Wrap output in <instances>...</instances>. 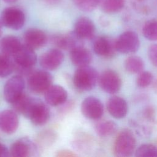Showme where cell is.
<instances>
[{
  "mask_svg": "<svg viewBox=\"0 0 157 157\" xmlns=\"http://www.w3.org/2000/svg\"><path fill=\"white\" fill-rule=\"evenodd\" d=\"M12 104L16 112L29 118L35 125H44L50 118V112L47 104L25 93Z\"/></svg>",
  "mask_w": 157,
  "mask_h": 157,
  "instance_id": "obj_1",
  "label": "cell"
},
{
  "mask_svg": "<svg viewBox=\"0 0 157 157\" xmlns=\"http://www.w3.org/2000/svg\"><path fill=\"white\" fill-rule=\"evenodd\" d=\"M13 58L14 69L19 74H30L31 68L35 65L37 56L34 49L27 45L22 44L12 56Z\"/></svg>",
  "mask_w": 157,
  "mask_h": 157,
  "instance_id": "obj_2",
  "label": "cell"
},
{
  "mask_svg": "<svg viewBox=\"0 0 157 157\" xmlns=\"http://www.w3.org/2000/svg\"><path fill=\"white\" fill-rule=\"evenodd\" d=\"M98 73L89 65L79 67L74 75V84L80 91H90L98 82Z\"/></svg>",
  "mask_w": 157,
  "mask_h": 157,
  "instance_id": "obj_3",
  "label": "cell"
},
{
  "mask_svg": "<svg viewBox=\"0 0 157 157\" xmlns=\"http://www.w3.org/2000/svg\"><path fill=\"white\" fill-rule=\"evenodd\" d=\"M136 141L132 132L129 129L121 131L114 143L115 155L120 157L131 156L136 148Z\"/></svg>",
  "mask_w": 157,
  "mask_h": 157,
  "instance_id": "obj_4",
  "label": "cell"
},
{
  "mask_svg": "<svg viewBox=\"0 0 157 157\" xmlns=\"http://www.w3.org/2000/svg\"><path fill=\"white\" fill-rule=\"evenodd\" d=\"M52 76L44 70H38L31 72L29 74L28 85L29 90L35 93H45L52 85Z\"/></svg>",
  "mask_w": 157,
  "mask_h": 157,
  "instance_id": "obj_5",
  "label": "cell"
},
{
  "mask_svg": "<svg viewBox=\"0 0 157 157\" xmlns=\"http://www.w3.org/2000/svg\"><path fill=\"white\" fill-rule=\"evenodd\" d=\"M115 47L117 51L121 53H135L140 47L139 36L132 31H125L115 40Z\"/></svg>",
  "mask_w": 157,
  "mask_h": 157,
  "instance_id": "obj_6",
  "label": "cell"
},
{
  "mask_svg": "<svg viewBox=\"0 0 157 157\" xmlns=\"http://www.w3.org/2000/svg\"><path fill=\"white\" fill-rule=\"evenodd\" d=\"M0 21L3 26L18 30L25 24V15L23 12L17 7H7L2 12Z\"/></svg>",
  "mask_w": 157,
  "mask_h": 157,
  "instance_id": "obj_7",
  "label": "cell"
},
{
  "mask_svg": "<svg viewBox=\"0 0 157 157\" xmlns=\"http://www.w3.org/2000/svg\"><path fill=\"white\" fill-rule=\"evenodd\" d=\"M25 81L20 75L11 77L6 83L4 87V98L5 100L13 104L24 93Z\"/></svg>",
  "mask_w": 157,
  "mask_h": 157,
  "instance_id": "obj_8",
  "label": "cell"
},
{
  "mask_svg": "<svg viewBox=\"0 0 157 157\" xmlns=\"http://www.w3.org/2000/svg\"><path fill=\"white\" fill-rule=\"evenodd\" d=\"M98 83L101 89L109 94L117 93L121 86L120 77L115 71L110 69L102 72L99 76Z\"/></svg>",
  "mask_w": 157,
  "mask_h": 157,
  "instance_id": "obj_9",
  "label": "cell"
},
{
  "mask_svg": "<svg viewBox=\"0 0 157 157\" xmlns=\"http://www.w3.org/2000/svg\"><path fill=\"white\" fill-rule=\"evenodd\" d=\"M81 111L87 118L98 120L103 115L104 106L101 101L94 96H88L82 102Z\"/></svg>",
  "mask_w": 157,
  "mask_h": 157,
  "instance_id": "obj_10",
  "label": "cell"
},
{
  "mask_svg": "<svg viewBox=\"0 0 157 157\" xmlns=\"http://www.w3.org/2000/svg\"><path fill=\"white\" fill-rule=\"evenodd\" d=\"M9 151L12 156L27 157L34 155L37 152V147L29 139L22 137L12 144Z\"/></svg>",
  "mask_w": 157,
  "mask_h": 157,
  "instance_id": "obj_11",
  "label": "cell"
},
{
  "mask_svg": "<svg viewBox=\"0 0 157 157\" xmlns=\"http://www.w3.org/2000/svg\"><path fill=\"white\" fill-rule=\"evenodd\" d=\"M94 52L98 56L104 58H110L115 53V40L107 36L96 37L93 45Z\"/></svg>",
  "mask_w": 157,
  "mask_h": 157,
  "instance_id": "obj_12",
  "label": "cell"
},
{
  "mask_svg": "<svg viewBox=\"0 0 157 157\" xmlns=\"http://www.w3.org/2000/svg\"><path fill=\"white\" fill-rule=\"evenodd\" d=\"M52 42L59 49L69 50L83 45V39L80 38L74 31L56 35L53 37Z\"/></svg>",
  "mask_w": 157,
  "mask_h": 157,
  "instance_id": "obj_13",
  "label": "cell"
},
{
  "mask_svg": "<svg viewBox=\"0 0 157 157\" xmlns=\"http://www.w3.org/2000/svg\"><path fill=\"white\" fill-rule=\"evenodd\" d=\"M64 60V55L59 48L50 49L44 52L40 57V66L47 70L57 69Z\"/></svg>",
  "mask_w": 157,
  "mask_h": 157,
  "instance_id": "obj_14",
  "label": "cell"
},
{
  "mask_svg": "<svg viewBox=\"0 0 157 157\" xmlns=\"http://www.w3.org/2000/svg\"><path fill=\"white\" fill-rule=\"evenodd\" d=\"M18 126V118L15 112L4 110L0 112V129L10 134L16 131Z\"/></svg>",
  "mask_w": 157,
  "mask_h": 157,
  "instance_id": "obj_15",
  "label": "cell"
},
{
  "mask_svg": "<svg viewBox=\"0 0 157 157\" xmlns=\"http://www.w3.org/2000/svg\"><path fill=\"white\" fill-rule=\"evenodd\" d=\"M107 109L113 117L121 119L126 115L128 107L126 101L123 98L114 96L107 101Z\"/></svg>",
  "mask_w": 157,
  "mask_h": 157,
  "instance_id": "obj_16",
  "label": "cell"
},
{
  "mask_svg": "<svg viewBox=\"0 0 157 157\" xmlns=\"http://www.w3.org/2000/svg\"><path fill=\"white\" fill-rule=\"evenodd\" d=\"M95 26L91 20L87 17H80L75 22L74 33L82 39H91L95 34Z\"/></svg>",
  "mask_w": 157,
  "mask_h": 157,
  "instance_id": "obj_17",
  "label": "cell"
},
{
  "mask_svg": "<svg viewBox=\"0 0 157 157\" xmlns=\"http://www.w3.org/2000/svg\"><path fill=\"white\" fill-rule=\"evenodd\" d=\"M24 40L27 45L33 49H37L45 45L47 37L43 31L36 28H31L25 33Z\"/></svg>",
  "mask_w": 157,
  "mask_h": 157,
  "instance_id": "obj_18",
  "label": "cell"
},
{
  "mask_svg": "<svg viewBox=\"0 0 157 157\" xmlns=\"http://www.w3.org/2000/svg\"><path fill=\"white\" fill-rule=\"evenodd\" d=\"M44 93L46 102L52 106L63 104L67 98V91L59 85H51Z\"/></svg>",
  "mask_w": 157,
  "mask_h": 157,
  "instance_id": "obj_19",
  "label": "cell"
},
{
  "mask_svg": "<svg viewBox=\"0 0 157 157\" xmlns=\"http://www.w3.org/2000/svg\"><path fill=\"white\" fill-rule=\"evenodd\" d=\"M70 59L75 66L83 67L89 65L92 60V55L88 49L81 45L70 50Z\"/></svg>",
  "mask_w": 157,
  "mask_h": 157,
  "instance_id": "obj_20",
  "label": "cell"
},
{
  "mask_svg": "<svg viewBox=\"0 0 157 157\" xmlns=\"http://www.w3.org/2000/svg\"><path fill=\"white\" fill-rule=\"evenodd\" d=\"M21 45L22 44L17 37L9 35L1 39L0 48L2 53L9 56H13Z\"/></svg>",
  "mask_w": 157,
  "mask_h": 157,
  "instance_id": "obj_21",
  "label": "cell"
},
{
  "mask_svg": "<svg viewBox=\"0 0 157 157\" xmlns=\"http://www.w3.org/2000/svg\"><path fill=\"white\" fill-rule=\"evenodd\" d=\"M124 67L131 74H139L144 71V62L139 56L131 55L128 57L124 62Z\"/></svg>",
  "mask_w": 157,
  "mask_h": 157,
  "instance_id": "obj_22",
  "label": "cell"
},
{
  "mask_svg": "<svg viewBox=\"0 0 157 157\" xmlns=\"http://www.w3.org/2000/svg\"><path fill=\"white\" fill-rule=\"evenodd\" d=\"M117 126L112 121L105 120L98 123L95 126L96 133L101 137H107L113 134L117 130Z\"/></svg>",
  "mask_w": 157,
  "mask_h": 157,
  "instance_id": "obj_23",
  "label": "cell"
},
{
  "mask_svg": "<svg viewBox=\"0 0 157 157\" xmlns=\"http://www.w3.org/2000/svg\"><path fill=\"white\" fill-rule=\"evenodd\" d=\"M124 0H101V9L105 13H113L120 12L124 6Z\"/></svg>",
  "mask_w": 157,
  "mask_h": 157,
  "instance_id": "obj_24",
  "label": "cell"
},
{
  "mask_svg": "<svg viewBox=\"0 0 157 157\" xmlns=\"http://www.w3.org/2000/svg\"><path fill=\"white\" fill-rule=\"evenodd\" d=\"M144 36L149 40H157V20L147 21L142 28Z\"/></svg>",
  "mask_w": 157,
  "mask_h": 157,
  "instance_id": "obj_25",
  "label": "cell"
},
{
  "mask_svg": "<svg viewBox=\"0 0 157 157\" xmlns=\"http://www.w3.org/2000/svg\"><path fill=\"white\" fill-rule=\"evenodd\" d=\"M14 70V63L10 59V56L0 54V77H4L10 75Z\"/></svg>",
  "mask_w": 157,
  "mask_h": 157,
  "instance_id": "obj_26",
  "label": "cell"
},
{
  "mask_svg": "<svg viewBox=\"0 0 157 157\" xmlns=\"http://www.w3.org/2000/svg\"><path fill=\"white\" fill-rule=\"evenodd\" d=\"M136 156H157V148L150 144H145L140 145L135 151Z\"/></svg>",
  "mask_w": 157,
  "mask_h": 157,
  "instance_id": "obj_27",
  "label": "cell"
},
{
  "mask_svg": "<svg viewBox=\"0 0 157 157\" xmlns=\"http://www.w3.org/2000/svg\"><path fill=\"white\" fill-rule=\"evenodd\" d=\"M75 6L84 12H91L101 4V0H72Z\"/></svg>",
  "mask_w": 157,
  "mask_h": 157,
  "instance_id": "obj_28",
  "label": "cell"
},
{
  "mask_svg": "<svg viewBox=\"0 0 157 157\" xmlns=\"http://www.w3.org/2000/svg\"><path fill=\"white\" fill-rule=\"evenodd\" d=\"M153 76L148 71H142L139 74L136 79V84L139 87L145 88L149 86L153 81Z\"/></svg>",
  "mask_w": 157,
  "mask_h": 157,
  "instance_id": "obj_29",
  "label": "cell"
},
{
  "mask_svg": "<svg viewBox=\"0 0 157 157\" xmlns=\"http://www.w3.org/2000/svg\"><path fill=\"white\" fill-rule=\"evenodd\" d=\"M148 56L151 64L157 67V44H153L148 48Z\"/></svg>",
  "mask_w": 157,
  "mask_h": 157,
  "instance_id": "obj_30",
  "label": "cell"
},
{
  "mask_svg": "<svg viewBox=\"0 0 157 157\" xmlns=\"http://www.w3.org/2000/svg\"><path fill=\"white\" fill-rule=\"evenodd\" d=\"M10 155V151L7 147L3 144L0 143V157H6Z\"/></svg>",
  "mask_w": 157,
  "mask_h": 157,
  "instance_id": "obj_31",
  "label": "cell"
},
{
  "mask_svg": "<svg viewBox=\"0 0 157 157\" xmlns=\"http://www.w3.org/2000/svg\"><path fill=\"white\" fill-rule=\"evenodd\" d=\"M57 156H63V157H72V156H77L76 154L74 153L72 151H68V150H61L60 151L58 152V154L56 155Z\"/></svg>",
  "mask_w": 157,
  "mask_h": 157,
  "instance_id": "obj_32",
  "label": "cell"
},
{
  "mask_svg": "<svg viewBox=\"0 0 157 157\" xmlns=\"http://www.w3.org/2000/svg\"><path fill=\"white\" fill-rule=\"evenodd\" d=\"M46 1L50 4H53V3H56V2H58L59 0H46Z\"/></svg>",
  "mask_w": 157,
  "mask_h": 157,
  "instance_id": "obj_33",
  "label": "cell"
},
{
  "mask_svg": "<svg viewBox=\"0 0 157 157\" xmlns=\"http://www.w3.org/2000/svg\"><path fill=\"white\" fill-rule=\"evenodd\" d=\"M4 1L7 3H13V2H15V1H17V0H4Z\"/></svg>",
  "mask_w": 157,
  "mask_h": 157,
  "instance_id": "obj_34",
  "label": "cell"
},
{
  "mask_svg": "<svg viewBox=\"0 0 157 157\" xmlns=\"http://www.w3.org/2000/svg\"><path fill=\"white\" fill-rule=\"evenodd\" d=\"M2 23H1V21H0V36H1V33H2Z\"/></svg>",
  "mask_w": 157,
  "mask_h": 157,
  "instance_id": "obj_35",
  "label": "cell"
},
{
  "mask_svg": "<svg viewBox=\"0 0 157 157\" xmlns=\"http://www.w3.org/2000/svg\"><path fill=\"white\" fill-rule=\"evenodd\" d=\"M137 1H144V0H137Z\"/></svg>",
  "mask_w": 157,
  "mask_h": 157,
  "instance_id": "obj_36",
  "label": "cell"
}]
</instances>
